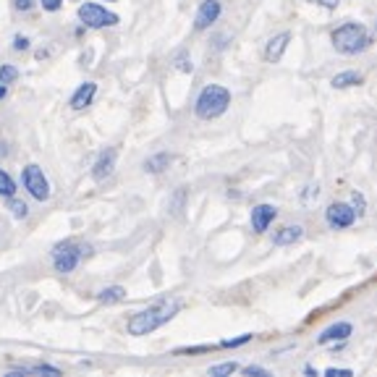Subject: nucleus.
Wrapping results in <instances>:
<instances>
[{
    "mask_svg": "<svg viewBox=\"0 0 377 377\" xmlns=\"http://www.w3.org/2000/svg\"><path fill=\"white\" fill-rule=\"evenodd\" d=\"M359 218L354 213V207L349 202H330L325 207V223L330 231H346V228H351Z\"/></svg>",
    "mask_w": 377,
    "mask_h": 377,
    "instance_id": "obj_6",
    "label": "nucleus"
},
{
    "mask_svg": "<svg viewBox=\"0 0 377 377\" xmlns=\"http://www.w3.org/2000/svg\"><path fill=\"white\" fill-rule=\"evenodd\" d=\"M94 94H97V84L94 81H84V84H79V89L71 94V108L74 111H84L86 105L94 100Z\"/></svg>",
    "mask_w": 377,
    "mask_h": 377,
    "instance_id": "obj_13",
    "label": "nucleus"
},
{
    "mask_svg": "<svg viewBox=\"0 0 377 377\" xmlns=\"http://www.w3.org/2000/svg\"><path fill=\"white\" fill-rule=\"evenodd\" d=\"M309 3H315V6H320V9L325 11H335L341 6V0H309Z\"/></svg>",
    "mask_w": 377,
    "mask_h": 377,
    "instance_id": "obj_28",
    "label": "nucleus"
},
{
    "mask_svg": "<svg viewBox=\"0 0 377 377\" xmlns=\"http://www.w3.org/2000/svg\"><path fill=\"white\" fill-rule=\"evenodd\" d=\"M361 81H364V74H359V71H341L330 79V86L333 89H351V86H359Z\"/></svg>",
    "mask_w": 377,
    "mask_h": 377,
    "instance_id": "obj_15",
    "label": "nucleus"
},
{
    "mask_svg": "<svg viewBox=\"0 0 377 377\" xmlns=\"http://www.w3.org/2000/svg\"><path fill=\"white\" fill-rule=\"evenodd\" d=\"M317 197H320V186H317V184H315V186H307V191L301 194V199H304V202H312V199H317Z\"/></svg>",
    "mask_w": 377,
    "mask_h": 377,
    "instance_id": "obj_30",
    "label": "nucleus"
},
{
    "mask_svg": "<svg viewBox=\"0 0 377 377\" xmlns=\"http://www.w3.org/2000/svg\"><path fill=\"white\" fill-rule=\"evenodd\" d=\"M9 207H11V213L16 215L18 220H21V218H26V215H29V207H26L24 202H21V199H16V197H9Z\"/></svg>",
    "mask_w": 377,
    "mask_h": 377,
    "instance_id": "obj_24",
    "label": "nucleus"
},
{
    "mask_svg": "<svg viewBox=\"0 0 377 377\" xmlns=\"http://www.w3.org/2000/svg\"><path fill=\"white\" fill-rule=\"evenodd\" d=\"M176 69L184 71V74H191L194 66H191V58H188L186 52H179V58H176Z\"/></svg>",
    "mask_w": 377,
    "mask_h": 377,
    "instance_id": "obj_26",
    "label": "nucleus"
},
{
    "mask_svg": "<svg viewBox=\"0 0 377 377\" xmlns=\"http://www.w3.org/2000/svg\"><path fill=\"white\" fill-rule=\"evenodd\" d=\"M13 375H60L58 367H50V364H35V367H18L13 369Z\"/></svg>",
    "mask_w": 377,
    "mask_h": 377,
    "instance_id": "obj_18",
    "label": "nucleus"
},
{
    "mask_svg": "<svg viewBox=\"0 0 377 377\" xmlns=\"http://www.w3.org/2000/svg\"><path fill=\"white\" fill-rule=\"evenodd\" d=\"M330 43L341 55H361L375 45V35L359 21H343L330 32Z\"/></svg>",
    "mask_w": 377,
    "mask_h": 377,
    "instance_id": "obj_2",
    "label": "nucleus"
},
{
    "mask_svg": "<svg viewBox=\"0 0 377 377\" xmlns=\"http://www.w3.org/2000/svg\"><path fill=\"white\" fill-rule=\"evenodd\" d=\"M181 307H184V304H181L179 299L154 301L152 307L142 309V312H137V315L129 320V333L131 335H150V333H154L157 327H163L165 322H171V320L181 312Z\"/></svg>",
    "mask_w": 377,
    "mask_h": 377,
    "instance_id": "obj_1",
    "label": "nucleus"
},
{
    "mask_svg": "<svg viewBox=\"0 0 377 377\" xmlns=\"http://www.w3.org/2000/svg\"><path fill=\"white\" fill-rule=\"evenodd\" d=\"M220 13H223L220 0H202V6L197 9V16H194V29H197V32L210 29V26L220 18Z\"/></svg>",
    "mask_w": 377,
    "mask_h": 377,
    "instance_id": "obj_8",
    "label": "nucleus"
},
{
    "mask_svg": "<svg viewBox=\"0 0 377 377\" xmlns=\"http://www.w3.org/2000/svg\"><path fill=\"white\" fill-rule=\"evenodd\" d=\"M244 375H249V377H252V375H262V377H267V375H270V372H267L265 367H257V364H252V367H244Z\"/></svg>",
    "mask_w": 377,
    "mask_h": 377,
    "instance_id": "obj_31",
    "label": "nucleus"
},
{
    "mask_svg": "<svg viewBox=\"0 0 377 377\" xmlns=\"http://www.w3.org/2000/svg\"><path fill=\"white\" fill-rule=\"evenodd\" d=\"M97 299L103 301V304H118V301L126 299V288H120V286H111V288H103V291L97 293Z\"/></svg>",
    "mask_w": 377,
    "mask_h": 377,
    "instance_id": "obj_17",
    "label": "nucleus"
},
{
    "mask_svg": "<svg viewBox=\"0 0 377 377\" xmlns=\"http://www.w3.org/2000/svg\"><path fill=\"white\" fill-rule=\"evenodd\" d=\"M349 205L354 207V213H356V218H361V215L367 213V197H364L361 191H356V188H354V191H351V202H349Z\"/></svg>",
    "mask_w": 377,
    "mask_h": 377,
    "instance_id": "obj_21",
    "label": "nucleus"
},
{
    "mask_svg": "<svg viewBox=\"0 0 377 377\" xmlns=\"http://www.w3.org/2000/svg\"><path fill=\"white\" fill-rule=\"evenodd\" d=\"M288 43H291V32H281V35L270 37L265 45V52H262L267 63H278V60L283 58L286 47H288Z\"/></svg>",
    "mask_w": 377,
    "mask_h": 377,
    "instance_id": "obj_12",
    "label": "nucleus"
},
{
    "mask_svg": "<svg viewBox=\"0 0 377 377\" xmlns=\"http://www.w3.org/2000/svg\"><path fill=\"white\" fill-rule=\"evenodd\" d=\"M375 35H377V24H375Z\"/></svg>",
    "mask_w": 377,
    "mask_h": 377,
    "instance_id": "obj_35",
    "label": "nucleus"
},
{
    "mask_svg": "<svg viewBox=\"0 0 377 377\" xmlns=\"http://www.w3.org/2000/svg\"><path fill=\"white\" fill-rule=\"evenodd\" d=\"M236 369H239V364H236V361H225V364H215V367H210V375H213V377L233 375Z\"/></svg>",
    "mask_w": 377,
    "mask_h": 377,
    "instance_id": "obj_22",
    "label": "nucleus"
},
{
    "mask_svg": "<svg viewBox=\"0 0 377 377\" xmlns=\"http://www.w3.org/2000/svg\"><path fill=\"white\" fill-rule=\"evenodd\" d=\"M21 181H24V188L37 202H45V199L50 197V184H47L40 165H26L24 173H21Z\"/></svg>",
    "mask_w": 377,
    "mask_h": 377,
    "instance_id": "obj_7",
    "label": "nucleus"
},
{
    "mask_svg": "<svg viewBox=\"0 0 377 377\" xmlns=\"http://www.w3.org/2000/svg\"><path fill=\"white\" fill-rule=\"evenodd\" d=\"M351 333H354L351 322L341 320V322H335V325L325 327V330L317 335V346H333V343L349 341V338H351Z\"/></svg>",
    "mask_w": 377,
    "mask_h": 377,
    "instance_id": "obj_9",
    "label": "nucleus"
},
{
    "mask_svg": "<svg viewBox=\"0 0 377 377\" xmlns=\"http://www.w3.org/2000/svg\"><path fill=\"white\" fill-rule=\"evenodd\" d=\"M173 163V154L171 152H157L152 157H147L145 160V171L147 173H163L165 168H171Z\"/></svg>",
    "mask_w": 377,
    "mask_h": 377,
    "instance_id": "obj_16",
    "label": "nucleus"
},
{
    "mask_svg": "<svg viewBox=\"0 0 377 377\" xmlns=\"http://www.w3.org/2000/svg\"><path fill=\"white\" fill-rule=\"evenodd\" d=\"M0 197H16V181L0 168Z\"/></svg>",
    "mask_w": 377,
    "mask_h": 377,
    "instance_id": "obj_20",
    "label": "nucleus"
},
{
    "mask_svg": "<svg viewBox=\"0 0 377 377\" xmlns=\"http://www.w3.org/2000/svg\"><path fill=\"white\" fill-rule=\"evenodd\" d=\"M6 94H9V89H6V84H0V100H3Z\"/></svg>",
    "mask_w": 377,
    "mask_h": 377,
    "instance_id": "obj_34",
    "label": "nucleus"
},
{
    "mask_svg": "<svg viewBox=\"0 0 377 377\" xmlns=\"http://www.w3.org/2000/svg\"><path fill=\"white\" fill-rule=\"evenodd\" d=\"M79 21L89 29H105V26L118 24V16L103 6H97V3H84V6H79Z\"/></svg>",
    "mask_w": 377,
    "mask_h": 377,
    "instance_id": "obj_5",
    "label": "nucleus"
},
{
    "mask_svg": "<svg viewBox=\"0 0 377 377\" xmlns=\"http://www.w3.org/2000/svg\"><path fill=\"white\" fill-rule=\"evenodd\" d=\"M26 47H29V40H26L24 35H18L16 40H13V50L21 52V50H26Z\"/></svg>",
    "mask_w": 377,
    "mask_h": 377,
    "instance_id": "obj_33",
    "label": "nucleus"
},
{
    "mask_svg": "<svg viewBox=\"0 0 377 377\" xmlns=\"http://www.w3.org/2000/svg\"><path fill=\"white\" fill-rule=\"evenodd\" d=\"M275 218H278V207L275 205H257L252 210V231L265 233L273 225Z\"/></svg>",
    "mask_w": 377,
    "mask_h": 377,
    "instance_id": "obj_11",
    "label": "nucleus"
},
{
    "mask_svg": "<svg viewBox=\"0 0 377 377\" xmlns=\"http://www.w3.org/2000/svg\"><path fill=\"white\" fill-rule=\"evenodd\" d=\"M116 160H118V150H116V147H108V150H103V152H100V157H97V160H94V165H92V179L94 181H105V179H108V176L116 171Z\"/></svg>",
    "mask_w": 377,
    "mask_h": 377,
    "instance_id": "obj_10",
    "label": "nucleus"
},
{
    "mask_svg": "<svg viewBox=\"0 0 377 377\" xmlns=\"http://www.w3.org/2000/svg\"><path fill=\"white\" fill-rule=\"evenodd\" d=\"M252 338H254L252 333H244V335H239V338H228V341H220V349H239V346L249 343Z\"/></svg>",
    "mask_w": 377,
    "mask_h": 377,
    "instance_id": "obj_25",
    "label": "nucleus"
},
{
    "mask_svg": "<svg viewBox=\"0 0 377 377\" xmlns=\"http://www.w3.org/2000/svg\"><path fill=\"white\" fill-rule=\"evenodd\" d=\"M228 105H231V92L223 84H207L194 103V113L202 120H215L228 111Z\"/></svg>",
    "mask_w": 377,
    "mask_h": 377,
    "instance_id": "obj_3",
    "label": "nucleus"
},
{
    "mask_svg": "<svg viewBox=\"0 0 377 377\" xmlns=\"http://www.w3.org/2000/svg\"><path fill=\"white\" fill-rule=\"evenodd\" d=\"M325 375L327 377H351L354 372H351V369H335V367H330V369H325Z\"/></svg>",
    "mask_w": 377,
    "mask_h": 377,
    "instance_id": "obj_32",
    "label": "nucleus"
},
{
    "mask_svg": "<svg viewBox=\"0 0 377 377\" xmlns=\"http://www.w3.org/2000/svg\"><path fill=\"white\" fill-rule=\"evenodd\" d=\"M304 239V228L301 225H283L273 233V244L275 247H291L296 241Z\"/></svg>",
    "mask_w": 377,
    "mask_h": 377,
    "instance_id": "obj_14",
    "label": "nucleus"
},
{
    "mask_svg": "<svg viewBox=\"0 0 377 377\" xmlns=\"http://www.w3.org/2000/svg\"><path fill=\"white\" fill-rule=\"evenodd\" d=\"M92 254V247H86L84 241L69 239V241H60L58 247L52 249V265L58 273H74L79 267V262L84 257Z\"/></svg>",
    "mask_w": 377,
    "mask_h": 377,
    "instance_id": "obj_4",
    "label": "nucleus"
},
{
    "mask_svg": "<svg viewBox=\"0 0 377 377\" xmlns=\"http://www.w3.org/2000/svg\"><path fill=\"white\" fill-rule=\"evenodd\" d=\"M13 3V9L21 11V13H29V11L35 9V0H11Z\"/></svg>",
    "mask_w": 377,
    "mask_h": 377,
    "instance_id": "obj_27",
    "label": "nucleus"
},
{
    "mask_svg": "<svg viewBox=\"0 0 377 377\" xmlns=\"http://www.w3.org/2000/svg\"><path fill=\"white\" fill-rule=\"evenodd\" d=\"M18 79L16 66H0V84H13Z\"/></svg>",
    "mask_w": 377,
    "mask_h": 377,
    "instance_id": "obj_23",
    "label": "nucleus"
},
{
    "mask_svg": "<svg viewBox=\"0 0 377 377\" xmlns=\"http://www.w3.org/2000/svg\"><path fill=\"white\" fill-rule=\"evenodd\" d=\"M40 3H43V9L47 11V13H55V11L63 6V0H40Z\"/></svg>",
    "mask_w": 377,
    "mask_h": 377,
    "instance_id": "obj_29",
    "label": "nucleus"
},
{
    "mask_svg": "<svg viewBox=\"0 0 377 377\" xmlns=\"http://www.w3.org/2000/svg\"><path fill=\"white\" fill-rule=\"evenodd\" d=\"M186 199H188L186 188H179V191H176V194L171 197V215H173V218H181L184 207H186Z\"/></svg>",
    "mask_w": 377,
    "mask_h": 377,
    "instance_id": "obj_19",
    "label": "nucleus"
}]
</instances>
